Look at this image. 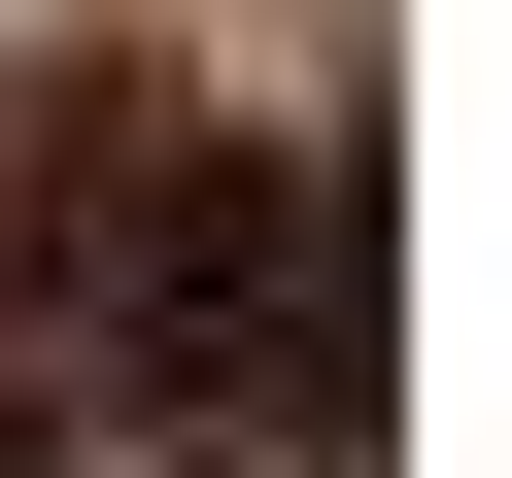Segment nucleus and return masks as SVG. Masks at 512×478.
Listing matches in <instances>:
<instances>
[{"instance_id":"1","label":"nucleus","mask_w":512,"mask_h":478,"mask_svg":"<svg viewBox=\"0 0 512 478\" xmlns=\"http://www.w3.org/2000/svg\"><path fill=\"white\" fill-rule=\"evenodd\" d=\"M0 342H69V376H205V444H342L376 410V171L308 137H239V103H0Z\"/></svg>"}]
</instances>
